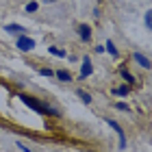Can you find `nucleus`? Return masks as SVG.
I'll return each instance as SVG.
<instances>
[{
    "label": "nucleus",
    "mask_w": 152,
    "mask_h": 152,
    "mask_svg": "<svg viewBox=\"0 0 152 152\" xmlns=\"http://www.w3.org/2000/svg\"><path fill=\"white\" fill-rule=\"evenodd\" d=\"M120 74H122V76H124V78H126L128 83H133V80H135V76H130V72L126 70V67H120Z\"/></svg>",
    "instance_id": "12"
},
{
    "label": "nucleus",
    "mask_w": 152,
    "mask_h": 152,
    "mask_svg": "<svg viewBox=\"0 0 152 152\" xmlns=\"http://www.w3.org/2000/svg\"><path fill=\"white\" fill-rule=\"evenodd\" d=\"M41 74H44V76H52V70H48V67H41V70H39Z\"/></svg>",
    "instance_id": "16"
},
{
    "label": "nucleus",
    "mask_w": 152,
    "mask_h": 152,
    "mask_svg": "<svg viewBox=\"0 0 152 152\" xmlns=\"http://www.w3.org/2000/svg\"><path fill=\"white\" fill-rule=\"evenodd\" d=\"M50 54H54V57H61V59L65 57V52H63V50H59V48H50Z\"/></svg>",
    "instance_id": "13"
},
{
    "label": "nucleus",
    "mask_w": 152,
    "mask_h": 152,
    "mask_svg": "<svg viewBox=\"0 0 152 152\" xmlns=\"http://www.w3.org/2000/svg\"><path fill=\"white\" fill-rule=\"evenodd\" d=\"M104 50H107L109 54H113V57H117V48H115V44H113V41H107Z\"/></svg>",
    "instance_id": "10"
},
{
    "label": "nucleus",
    "mask_w": 152,
    "mask_h": 152,
    "mask_svg": "<svg viewBox=\"0 0 152 152\" xmlns=\"http://www.w3.org/2000/svg\"><path fill=\"white\" fill-rule=\"evenodd\" d=\"M18 48L20 50H33V48H35V41L31 37H26V35H20L18 37Z\"/></svg>",
    "instance_id": "3"
},
{
    "label": "nucleus",
    "mask_w": 152,
    "mask_h": 152,
    "mask_svg": "<svg viewBox=\"0 0 152 152\" xmlns=\"http://www.w3.org/2000/svg\"><path fill=\"white\" fill-rule=\"evenodd\" d=\"M57 78H59V80H63V83H70V80H72V76H70V72L59 70V72H57Z\"/></svg>",
    "instance_id": "8"
},
{
    "label": "nucleus",
    "mask_w": 152,
    "mask_h": 152,
    "mask_svg": "<svg viewBox=\"0 0 152 152\" xmlns=\"http://www.w3.org/2000/svg\"><path fill=\"white\" fill-rule=\"evenodd\" d=\"M117 109H122V111H128V104H124V102H120V104H117Z\"/></svg>",
    "instance_id": "17"
},
{
    "label": "nucleus",
    "mask_w": 152,
    "mask_h": 152,
    "mask_svg": "<svg viewBox=\"0 0 152 152\" xmlns=\"http://www.w3.org/2000/svg\"><path fill=\"white\" fill-rule=\"evenodd\" d=\"M113 94H117V96H126V94H128V87H117V89H113Z\"/></svg>",
    "instance_id": "14"
},
{
    "label": "nucleus",
    "mask_w": 152,
    "mask_h": 152,
    "mask_svg": "<svg viewBox=\"0 0 152 152\" xmlns=\"http://www.w3.org/2000/svg\"><path fill=\"white\" fill-rule=\"evenodd\" d=\"M78 98L85 102V104H91V96H89L87 91H83V89H78Z\"/></svg>",
    "instance_id": "9"
},
{
    "label": "nucleus",
    "mask_w": 152,
    "mask_h": 152,
    "mask_svg": "<svg viewBox=\"0 0 152 152\" xmlns=\"http://www.w3.org/2000/svg\"><path fill=\"white\" fill-rule=\"evenodd\" d=\"M78 35H80L83 41H89V39H91V28H89L87 24H80L78 26Z\"/></svg>",
    "instance_id": "4"
},
{
    "label": "nucleus",
    "mask_w": 152,
    "mask_h": 152,
    "mask_svg": "<svg viewBox=\"0 0 152 152\" xmlns=\"http://www.w3.org/2000/svg\"><path fill=\"white\" fill-rule=\"evenodd\" d=\"M107 124H109V126H111V128L115 130L117 135H120V148H126V135H124L122 126H120V124H117L115 120H111V117H109V120H107Z\"/></svg>",
    "instance_id": "2"
},
{
    "label": "nucleus",
    "mask_w": 152,
    "mask_h": 152,
    "mask_svg": "<svg viewBox=\"0 0 152 152\" xmlns=\"http://www.w3.org/2000/svg\"><path fill=\"white\" fill-rule=\"evenodd\" d=\"M133 59H135V61H137V63H139L141 67H150V65H152V63H150V59H146L141 52H135V54H133Z\"/></svg>",
    "instance_id": "6"
},
{
    "label": "nucleus",
    "mask_w": 152,
    "mask_h": 152,
    "mask_svg": "<svg viewBox=\"0 0 152 152\" xmlns=\"http://www.w3.org/2000/svg\"><path fill=\"white\" fill-rule=\"evenodd\" d=\"M94 67L89 63V59H83V70H80V78H87V76H91Z\"/></svg>",
    "instance_id": "5"
},
{
    "label": "nucleus",
    "mask_w": 152,
    "mask_h": 152,
    "mask_svg": "<svg viewBox=\"0 0 152 152\" xmlns=\"http://www.w3.org/2000/svg\"><path fill=\"white\" fill-rule=\"evenodd\" d=\"M26 11H28V13L37 11V2H31V4H26Z\"/></svg>",
    "instance_id": "15"
},
{
    "label": "nucleus",
    "mask_w": 152,
    "mask_h": 152,
    "mask_svg": "<svg viewBox=\"0 0 152 152\" xmlns=\"http://www.w3.org/2000/svg\"><path fill=\"white\" fill-rule=\"evenodd\" d=\"M20 98H22V102L26 107H31L33 111H37V113H48V115H59L57 111H54V109H50V107H46V104H41V102H37L35 98H33V96H20Z\"/></svg>",
    "instance_id": "1"
},
{
    "label": "nucleus",
    "mask_w": 152,
    "mask_h": 152,
    "mask_svg": "<svg viewBox=\"0 0 152 152\" xmlns=\"http://www.w3.org/2000/svg\"><path fill=\"white\" fill-rule=\"evenodd\" d=\"M4 31H7V33H13V35H24V28H22L20 24H7Z\"/></svg>",
    "instance_id": "7"
},
{
    "label": "nucleus",
    "mask_w": 152,
    "mask_h": 152,
    "mask_svg": "<svg viewBox=\"0 0 152 152\" xmlns=\"http://www.w3.org/2000/svg\"><path fill=\"white\" fill-rule=\"evenodd\" d=\"M20 150H22V152H33V150H28V148H26L24 143H20Z\"/></svg>",
    "instance_id": "18"
},
{
    "label": "nucleus",
    "mask_w": 152,
    "mask_h": 152,
    "mask_svg": "<svg viewBox=\"0 0 152 152\" xmlns=\"http://www.w3.org/2000/svg\"><path fill=\"white\" fill-rule=\"evenodd\" d=\"M143 22H146V26L152 31V9H148V11H146V15H143Z\"/></svg>",
    "instance_id": "11"
}]
</instances>
